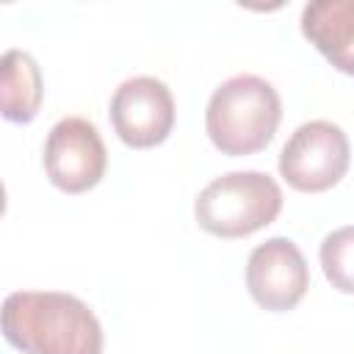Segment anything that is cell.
Here are the masks:
<instances>
[{
	"label": "cell",
	"instance_id": "8",
	"mask_svg": "<svg viewBox=\"0 0 354 354\" xmlns=\"http://www.w3.org/2000/svg\"><path fill=\"white\" fill-rule=\"evenodd\" d=\"M304 39L343 75L354 77V0H313L301 8Z\"/></svg>",
	"mask_w": 354,
	"mask_h": 354
},
{
	"label": "cell",
	"instance_id": "2",
	"mask_svg": "<svg viewBox=\"0 0 354 354\" xmlns=\"http://www.w3.org/2000/svg\"><path fill=\"white\" fill-rule=\"evenodd\" d=\"M279 91L260 75H232L207 100L205 130L210 144L230 158L266 149L279 127Z\"/></svg>",
	"mask_w": 354,
	"mask_h": 354
},
{
	"label": "cell",
	"instance_id": "9",
	"mask_svg": "<svg viewBox=\"0 0 354 354\" xmlns=\"http://www.w3.org/2000/svg\"><path fill=\"white\" fill-rule=\"evenodd\" d=\"M44 97V80L36 58L25 50H6L0 66V105L3 116L17 124L36 119Z\"/></svg>",
	"mask_w": 354,
	"mask_h": 354
},
{
	"label": "cell",
	"instance_id": "10",
	"mask_svg": "<svg viewBox=\"0 0 354 354\" xmlns=\"http://www.w3.org/2000/svg\"><path fill=\"white\" fill-rule=\"evenodd\" d=\"M324 277L340 293H354V224L332 230L318 249Z\"/></svg>",
	"mask_w": 354,
	"mask_h": 354
},
{
	"label": "cell",
	"instance_id": "4",
	"mask_svg": "<svg viewBox=\"0 0 354 354\" xmlns=\"http://www.w3.org/2000/svg\"><path fill=\"white\" fill-rule=\"evenodd\" d=\"M351 163V144L340 124L313 119L299 124L279 152L282 180L301 194H321L337 185Z\"/></svg>",
	"mask_w": 354,
	"mask_h": 354
},
{
	"label": "cell",
	"instance_id": "6",
	"mask_svg": "<svg viewBox=\"0 0 354 354\" xmlns=\"http://www.w3.org/2000/svg\"><path fill=\"white\" fill-rule=\"evenodd\" d=\"M174 113L171 88L152 75L122 80L108 108L113 133L130 149H149L163 144L174 127Z\"/></svg>",
	"mask_w": 354,
	"mask_h": 354
},
{
	"label": "cell",
	"instance_id": "5",
	"mask_svg": "<svg viewBox=\"0 0 354 354\" xmlns=\"http://www.w3.org/2000/svg\"><path fill=\"white\" fill-rule=\"evenodd\" d=\"M50 183L64 194H83L105 177L108 152L97 124L86 116L58 119L44 141L41 152Z\"/></svg>",
	"mask_w": 354,
	"mask_h": 354
},
{
	"label": "cell",
	"instance_id": "3",
	"mask_svg": "<svg viewBox=\"0 0 354 354\" xmlns=\"http://www.w3.org/2000/svg\"><path fill=\"white\" fill-rule=\"evenodd\" d=\"M282 210V188L266 171H227L210 180L194 202L196 224L216 238H246Z\"/></svg>",
	"mask_w": 354,
	"mask_h": 354
},
{
	"label": "cell",
	"instance_id": "1",
	"mask_svg": "<svg viewBox=\"0 0 354 354\" xmlns=\"http://www.w3.org/2000/svg\"><path fill=\"white\" fill-rule=\"evenodd\" d=\"M0 321L3 337L22 354H102V324L72 293L14 290Z\"/></svg>",
	"mask_w": 354,
	"mask_h": 354
},
{
	"label": "cell",
	"instance_id": "7",
	"mask_svg": "<svg viewBox=\"0 0 354 354\" xmlns=\"http://www.w3.org/2000/svg\"><path fill=\"white\" fill-rule=\"evenodd\" d=\"M307 288V260L290 238L274 235L252 249L246 260V290L257 307L268 313H288L304 299Z\"/></svg>",
	"mask_w": 354,
	"mask_h": 354
}]
</instances>
